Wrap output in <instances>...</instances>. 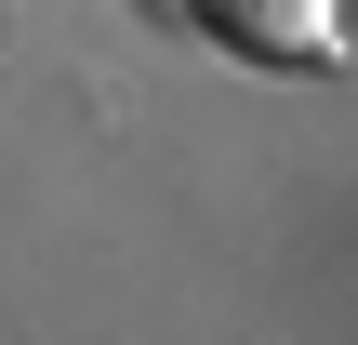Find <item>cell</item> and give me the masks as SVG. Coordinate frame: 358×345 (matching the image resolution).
Returning a JSON list of instances; mask_svg holds the SVG:
<instances>
[{
	"mask_svg": "<svg viewBox=\"0 0 358 345\" xmlns=\"http://www.w3.org/2000/svg\"><path fill=\"white\" fill-rule=\"evenodd\" d=\"M213 40H239L252 66H332L345 53V0H186Z\"/></svg>",
	"mask_w": 358,
	"mask_h": 345,
	"instance_id": "1",
	"label": "cell"
}]
</instances>
